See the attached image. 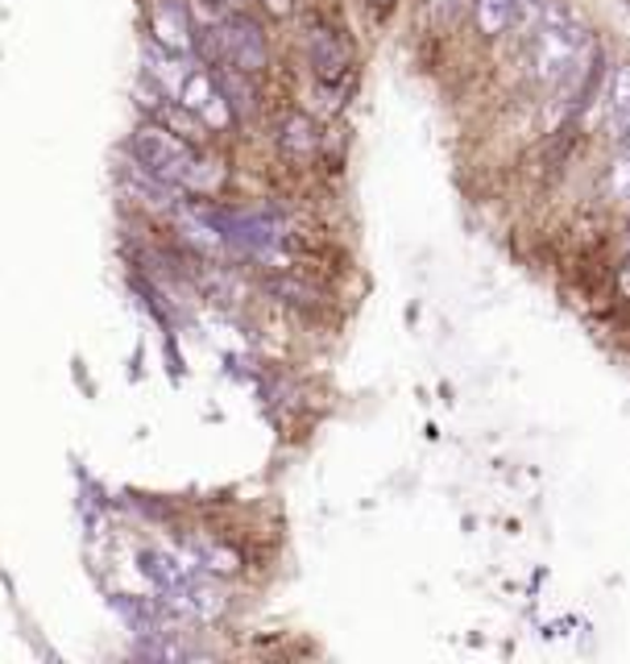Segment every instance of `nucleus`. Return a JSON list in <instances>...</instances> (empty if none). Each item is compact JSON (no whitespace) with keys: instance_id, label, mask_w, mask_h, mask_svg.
Masks as SVG:
<instances>
[{"instance_id":"1","label":"nucleus","mask_w":630,"mask_h":664,"mask_svg":"<svg viewBox=\"0 0 630 664\" xmlns=\"http://www.w3.org/2000/svg\"><path fill=\"white\" fill-rule=\"evenodd\" d=\"M130 158L183 195H216L224 188L221 162L200 150V142H191L158 121L137 125V133L130 137Z\"/></svg>"},{"instance_id":"2","label":"nucleus","mask_w":630,"mask_h":664,"mask_svg":"<svg viewBox=\"0 0 630 664\" xmlns=\"http://www.w3.org/2000/svg\"><path fill=\"white\" fill-rule=\"evenodd\" d=\"M589 46H594L589 34L581 25H573V21L564 18V9H560V13H552V18L539 21L536 30H531V50H527L531 79H536L539 88H560L564 76L581 63V55Z\"/></svg>"},{"instance_id":"3","label":"nucleus","mask_w":630,"mask_h":664,"mask_svg":"<svg viewBox=\"0 0 630 664\" xmlns=\"http://www.w3.org/2000/svg\"><path fill=\"white\" fill-rule=\"evenodd\" d=\"M200 42H212V50L221 55V63L237 67L245 76H258L266 71V58H270V46H266V34L254 18H245L241 9H221V18L212 30L200 34Z\"/></svg>"},{"instance_id":"4","label":"nucleus","mask_w":630,"mask_h":664,"mask_svg":"<svg viewBox=\"0 0 630 664\" xmlns=\"http://www.w3.org/2000/svg\"><path fill=\"white\" fill-rule=\"evenodd\" d=\"M149 42L175 55H195L200 25H195L191 0H149Z\"/></svg>"},{"instance_id":"5","label":"nucleus","mask_w":630,"mask_h":664,"mask_svg":"<svg viewBox=\"0 0 630 664\" xmlns=\"http://www.w3.org/2000/svg\"><path fill=\"white\" fill-rule=\"evenodd\" d=\"M307 63H312L319 88H336L345 79V67H349V50L336 30L328 25H312L307 30Z\"/></svg>"},{"instance_id":"6","label":"nucleus","mask_w":630,"mask_h":664,"mask_svg":"<svg viewBox=\"0 0 630 664\" xmlns=\"http://www.w3.org/2000/svg\"><path fill=\"white\" fill-rule=\"evenodd\" d=\"M606 125L614 137H627L630 130V63L614 67L610 88H606Z\"/></svg>"},{"instance_id":"7","label":"nucleus","mask_w":630,"mask_h":664,"mask_svg":"<svg viewBox=\"0 0 630 664\" xmlns=\"http://www.w3.org/2000/svg\"><path fill=\"white\" fill-rule=\"evenodd\" d=\"M279 146H282V154H291V158H312L315 146H319V130H315L312 116L307 113L286 116L279 125Z\"/></svg>"},{"instance_id":"8","label":"nucleus","mask_w":630,"mask_h":664,"mask_svg":"<svg viewBox=\"0 0 630 664\" xmlns=\"http://www.w3.org/2000/svg\"><path fill=\"white\" fill-rule=\"evenodd\" d=\"M515 4H519V0H473L477 30H482L485 38H498L502 30L515 21Z\"/></svg>"},{"instance_id":"9","label":"nucleus","mask_w":630,"mask_h":664,"mask_svg":"<svg viewBox=\"0 0 630 664\" xmlns=\"http://www.w3.org/2000/svg\"><path fill=\"white\" fill-rule=\"evenodd\" d=\"M606 183H610L614 200H627V204H630V154H622V158L614 162L610 179H606Z\"/></svg>"},{"instance_id":"10","label":"nucleus","mask_w":630,"mask_h":664,"mask_svg":"<svg viewBox=\"0 0 630 664\" xmlns=\"http://www.w3.org/2000/svg\"><path fill=\"white\" fill-rule=\"evenodd\" d=\"M266 4V13H274V18H291L295 13V0H261Z\"/></svg>"},{"instance_id":"11","label":"nucleus","mask_w":630,"mask_h":664,"mask_svg":"<svg viewBox=\"0 0 630 664\" xmlns=\"http://www.w3.org/2000/svg\"><path fill=\"white\" fill-rule=\"evenodd\" d=\"M457 4H461V0H431V9H436V13H452Z\"/></svg>"},{"instance_id":"12","label":"nucleus","mask_w":630,"mask_h":664,"mask_svg":"<svg viewBox=\"0 0 630 664\" xmlns=\"http://www.w3.org/2000/svg\"><path fill=\"white\" fill-rule=\"evenodd\" d=\"M622 291L630 295V262H627V274H622Z\"/></svg>"},{"instance_id":"13","label":"nucleus","mask_w":630,"mask_h":664,"mask_svg":"<svg viewBox=\"0 0 630 664\" xmlns=\"http://www.w3.org/2000/svg\"><path fill=\"white\" fill-rule=\"evenodd\" d=\"M627 137H630V130H627Z\"/></svg>"}]
</instances>
